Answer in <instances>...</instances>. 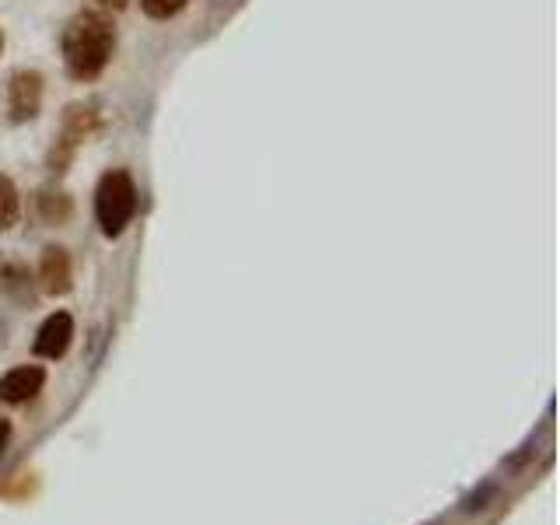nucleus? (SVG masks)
<instances>
[{
  "instance_id": "obj_1",
  "label": "nucleus",
  "mask_w": 560,
  "mask_h": 525,
  "mask_svg": "<svg viewBox=\"0 0 560 525\" xmlns=\"http://www.w3.org/2000/svg\"><path fill=\"white\" fill-rule=\"evenodd\" d=\"M116 49V28L105 11H81L63 32V63L74 81H91L105 70Z\"/></svg>"
},
{
  "instance_id": "obj_2",
  "label": "nucleus",
  "mask_w": 560,
  "mask_h": 525,
  "mask_svg": "<svg viewBox=\"0 0 560 525\" xmlns=\"http://www.w3.org/2000/svg\"><path fill=\"white\" fill-rule=\"evenodd\" d=\"M137 214V186L126 172H105L95 189V217L109 238L123 235V228Z\"/></svg>"
},
{
  "instance_id": "obj_3",
  "label": "nucleus",
  "mask_w": 560,
  "mask_h": 525,
  "mask_svg": "<svg viewBox=\"0 0 560 525\" xmlns=\"http://www.w3.org/2000/svg\"><path fill=\"white\" fill-rule=\"evenodd\" d=\"M42 105V74L39 70H14L7 81V112L11 123H28L39 116Z\"/></svg>"
},
{
  "instance_id": "obj_4",
  "label": "nucleus",
  "mask_w": 560,
  "mask_h": 525,
  "mask_svg": "<svg viewBox=\"0 0 560 525\" xmlns=\"http://www.w3.org/2000/svg\"><path fill=\"white\" fill-rule=\"evenodd\" d=\"M70 343H74V319H70V312H53L35 333L32 350L46 361H60L70 350Z\"/></svg>"
},
{
  "instance_id": "obj_5",
  "label": "nucleus",
  "mask_w": 560,
  "mask_h": 525,
  "mask_svg": "<svg viewBox=\"0 0 560 525\" xmlns=\"http://www.w3.org/2000/svg\"><path fill=\"white\" fill-rule=\"evenodd\" d=\"M42 385H46V371L39 364H18L7 375H0V399L11 406L32 403L42 392Z\"/></svg>"
},
{
  "instance_id": "obj_6",
  "label": "nucleus",
  "mask_w": 560,
  "mask_h": 525,
  "mask_svg": "<svg viewBox=\"0 0 560 525\" xmlns=\"http://www.w3.org/2000/svg\"><path fill=\"white\" fill-rule=\"evenodd\" d=\"M39 287L46 294H67L74 287V270H70V256L60 245H46L39 259Z\"/></svg>"
},
{
  "instance_id": "obj_7",
  "label": "nucleus",
  "mask_w": 560,
  "mask_h": 525,
  "mask_svg": "<svg viewBox=\"0 0 560 525\" xmlns=\"http://www.w3.org/2000/svg\"><path fill=\"white\" fill-rule=\"evenodd\" d=\"M98 126H102V116H98L95 105H70L67 112H63V130H60V140H67L70 147H81L84 140H91L98 133Z\"/></svg>"
},
{
  "instance_id": "obj_8",
  "label": "nucleus",
  "mask_w": 560,
  "mask_h": 525,
  "mask_svg": "<svg viewBox=\"0 0 560 525\" xmlns=\"http://www.w3.org/2000/svg\"><path fill=\"white\" fill-rule=\"evenodd\" d=\"M35 207H39V217L46 224H67L70 214H74V200H70L63 189H39V196H35Z\"/></svg>"
},
{
  "instance_id": "obj_9",
  "label": "nucleus",
  "mask_w": 560,
  "mask_h": 525,
  "mask_svg": "<svg viewBox=\"0 0 560 525\" xmlns=\"http://www.w3.org/2000/svg\"><path fill=\"white\" fill-rule=\"evenodd\" d=\"M0 291L11 294L14 301H32V277H28V266H21V263L0 266Z\"/></svg>"
},
{
  "instance_id": "obj_10",
  "label": "nucleus",
  "mask_w": 560,
  "mask_h": 525,
  "mask_svg": "<svg viewBox=\"0 0 560 525\" xmlns=\"http://www.w3.org/2000/svg\"><path fill=\"white\" fill-rule=\"evenodd\" d=\"M21 217V200H18V189L7 175H0V231H11Z\"/></svg>"
},
{
  "instance_id": "obj_11",
  "label": "nucleus",
  "mask_w": 560,
  "mask_h": 525,
  "mask_svg": "<svg viewBox=\"0 0 560 525\" xmlns=\"http://www.w3.org/2000/svg\"><path fill=\"white\" fill-rule=\"evenodd\" d=\"M140 7H144L147 18L165 21V18H175V14L182 11V7H186V0H140Z\"/></svg>"
},
{
  "instance_id": "obj_12",
  "label": "nucleus",
  "mask_w": 560,
  "mask_h": 525,
  "mask_svg": "<svg viewBox=\"0 0 560 525\" xmlns=\"http://www.w3.org/2000/svg\"><path fill=\"white\" fill-rule=\"evenodd\" d=\"M98 7H102V11H123L126 4H130V0H95Z\"/></svg>"
},
{
  "instance_id": "obj_13",
  "label": "nucleus",
  "mask_w": 560,
  "mask_h": 525,
  "mask_svg": "<svg viewBox=\"0 0 560 525\" xmlns=\"http://www.w3.org/2000/svg\"><path fill=\"white\" fill-rule=\"evenodd\" d=\"M7 441H11V424H7V420H0V455H4Z\"/></svg>"
},
{
  "instance_id": "obj_14",
  "label": "nucleus",
  "mask_w": 560,
  "mask_h": 525,
  "mask_svg": "<svg viewBox=\"0 0 560 525\" xmlns=\"http://www.w3.org/2000/svg\"><path fill=\"white\" fill-rule=\"evenodd\" d=\"M0 49H4V32H0Z\"/></svg>"
}]
</instances>
